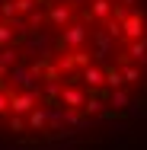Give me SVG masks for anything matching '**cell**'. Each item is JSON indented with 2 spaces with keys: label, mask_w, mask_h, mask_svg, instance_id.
Listing matches in <instances>:
<instances>
[{
  "label": "cell",
  "mask_w": 147,
  "mask_h": 150,
  "mask_svg": "<svg viewBox=\"0 0 147 150\" xmlns=\"http://www.w3.org/2000/svg\"><path fill=\"white\" fill-rule=\"evenodd\" d=\"M138 0H0V118L45 128L125 105L147 54Z\"/></svg>",
  "instance_id": "1"
}]
</instances>
